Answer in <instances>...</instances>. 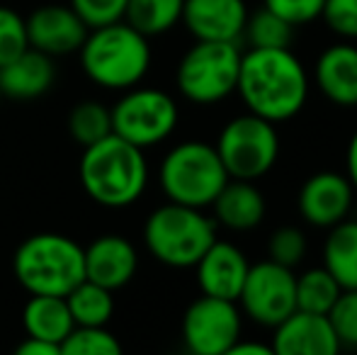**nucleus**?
<instances>
[{"mask_svg":"<svg viewBox=\"0 0 357 355\" xmlns=\"http://www.w3.org/2000/svg\"><path fill=\"white\" fill-rule=\"evenodd\" d=\"M236 93L248 112L282 124L306 107L311 76L291 47H248L241 54Z\"/></svg>","mask_w":357,"mask_h":355,"instance_id":"1","label":"nucleus"},{"mask_svg":"<svg viewBox=\"0 0 357 355\" xmlns=\"http://www.w3.org/2000/svg\"><path fill=\"white\" fill-rule=\"evenodd\" d=\"M78 178L95 204L124 209L132 207L149 188V161L144 149L112 132L83 149Z\"/></svg>","mask_w":357,"mask_h":355,"instance_id":"2","label":"nucleus"},{"mask_svg":"<svg viewBox=\"0 0 357 355\" xmlns=\"http://www.w3.org/2000/svg\"><path fill=\"white\" fill-rule=\"evenodd\" d=\"M83 73L105 90H129L146 78L151 68L149 37L124 20L88 29L80 44Z\"/></svg>","mask_w":357,"mask_h":355,"instance_id":"3","label":"nucleus"},{"mask_svg":"<svg viewBox=\"0 0 357 355\" xmlns=\"http://www.w3.org/2000/svg\"><path fill=\"white\" fill-rule=\"evenodd\" d=\"M13 275L29 294L66 297L80 280H85L83 246L66 234H32L15 248Z\"/></svg>","mask_w":357,"mask_h":355,"instance_id":"4","label":"nucleus"},{"mask_svg":"<svg viewBox=\"0 0 357 355\" xmlns=\"http://www.w3.org/2000/svg\"><path fill=\"white\" fill-rule=\"evenodd\" d=\"M216 241V222L204 209L165 202L144 222V246L158 263L168 268H195Z\"/></svg>","mask_w":357,"mask_h":355,"instance_id":"5","label":"nucleus"},{"mask_svg":"<svg viewBox=\"0 0 357 355\" xmlns=\"http://www.w3.org/2000/svg\"><path fill=\"white\" fill-rule=\"evenodd\" d=\"M229 180L214 144L199 139L175 144L158 168V183L165 197L197 209L212 207L216 195Z\"/></svg>","mask_w":357,"mask_h":355,"instance_id":"6","label":"nucleus"},{"mask_svg":"<svg viewBox=\"0 0 357 355\" xmlns=\"http://www.w3.org/2000/svg\"><path fill=\"white\" fill-rule=\"evenodd\" d=\"M243 49L238 42H197L175 68V86L192 105H219L236 93Z\"/></svg>","mask_w":357,"mask_h":355,"instance_id":"7","label":"nucleus"},{"mask_svg":"<svg viewBox=\"0 0 357 355\" xmlns=\"http://www.w3.org/2000/svg\"><path fill=\"white\" fill-rule=\"evenodd\" d=\"M214 149L229 178L255 183L278 166L282 144L278 124L245 109L221 127Z\"/></svg>","mask_w":357,"mask_h":355,"instance_id":"8","label":"nucleus"},{"mask_svg":"<svg viewBox=\"0 0 357 355\" xmlns=\"http://www.w3.org/2000/svg\"><path fill=\"white\" fill-rule=\"evenodd\" d=\"M112 132L139 149H151L173 137L180 122L178 103L160 88L134 86L109 107Z\"/></svg>","mask_w":357,"mask_h":355,"instance_id":"9","label":"nucleus"},{"mask_svg":"<svg viewBox=\"0 0 357 355\" xmlns=\"http://www.w3.org/2000/svg\"><path fill=\"white\" fill-rule=\"evenodd\" d=\"M236 302L245 319L263 328H275L296 309L294 268H287L270 258L250 263Z\"/></svg>","mask_w":357,"mask_h":355,"instance_id":"10","label":"nucleus"},{"mask_svg":"<svg viewBox=\"0 0 357 355\" xmlns=\"http://www.w3.org/2000/svg\"><path fill=\"white\" fill-rule=\"evenodd\" d=\"M243 336V312L234 299L197 297L183 314V341L195 355H229Z\"/></svg>","mask_w":357,"mask_h":355,"instance_id":"11","label":"nucleus"},{"mask_svg":"<svg viewBox=\"0 0 357 355\" xmlns=\"http://www.w3.org/2000/svg\"><path fill=\"white\" fill-rule=\"evenodd\" d=\"M355 188L345 173L319 171L301 183L296 192V212L314 229H331L350 217L355 204Z\"/></svg>","mask_w":357,"mask_h":355,"instance_id":"12","label":"nucleus"},{"mask_svg":"<svg viewBox=\"0 0 357 355\" xmlns=\"http://www.w3.org/2000/svg\"><path fill=\"white\" fill-rule=\"evenodd\" d=\"M29 47L49 56H68L80 49L88 37V24L71 5H39L24 17Z\"/></svg>","mask_w":357,"mask_h":355,"instance_id":"13","label":"nucleus"},{"mask_svg":"<svg viewBox=\"0 0 357 355\" xmlns=\"http://www.w3.org/2000/svg\"><path fill=\"white\" fill-rule=\"evenodd\" d=\"M270 348L273 355H335L343 346L328 314L294 309L273 328Z\"/></svg>","mask_w":357,"mask_h":355,"instance_id":"14","label":"nucleus"},{"mask_svg":"<svg viewBox=\"0 0 357 355\" xmlns=\"http://www.w3.org/2000/svg\"><path fill=\"white\" fill-rule=\"evenodd\" d=\"M248 15L245 0H185L180 22L197 42H241Z\"/></svg>","mask_w":357,"mask_h":355,"instance_id":"15","label":"nucleus"},{"mask_svg":"<svg viewBox=\"0 0 357 355\" xmlns=\"http://www.w3.org/2000/svg\"><path fill=\"white\" fill-rule=\"evenodd\" d=\"M85 280L117 289L127 287L139 270L137 246L122 234H102L83 248Z\"/></svg>","mask_w":357,"mask_h":355,"instance_id":"16","label":"nucleus"},{"mask_svg":"<svg viewBox=\"0 0 357 355\" xmlns=\"http://www.w3.org/2000/svg\"><path fill=\"white\" fill-rule=\"evenodd\" d=\"M311 86H316L331 105L343 109L357 107V47L340 39L316 56L311 71Z\"/></svg>","mask_w":357,"mask_h":355,"instance_id":"17","label":"nucleus"},{"mask_svg":"<svg viewBox=\"0 0 357 355\" xmlns=\"http://www.w3.org/2000/svg\"><path fill=\"white\" fill-rule=\"evenodd\" d=\"M250 261L236 243L216 239L204 256L195 263L197 285L202 294H212L221 299H238L241 287L245 282Z\"/></svg>","mask_w":357,"mask_h":355,"instance_id":"18","label":"nucleus"},{"mask_svg":"<svg viewBox=\"0 0 357 355\" xmlns=\"http://www.w3.org/2000/svg\"><path fill=\"white\" fill-rule=\"evenodd\" d=\"M212 212L216 227H224L236 234L253 232L265 222L268 199L253 180L231 178L221 188V192L216 195V199L212 202Z\"/></svg>","mask_w":357,"mask_h":355,"instance_id":"19","label":"nucleus"},{"mask_svg":"<svg viewBox=\"0 0 357 355\" xmlns=\"http://www.w3.org/2000/svg\"><path fill=\"white\" fill-rule=\"evenodd\" d=\"M56 81L54 56L27 47L20 56L0 66V90L3 98L13 100H37L49 93Z\"/></svg>","mask_w":357,"mask_h":355,"instance_id":"20","label":"nucleus"},{"mask_svg":"<svg viewBox=\"0 0 357 355\" xmlns=\"http://www.w3.org/2000/svg\"><path fill=\"white\" fill-rule=\"evenodd\" d=\"M75 326L68 312L66 297L56 294H29L27 304L22 307V328L27 336L42 338L61 348L63 338Z\"/></svg>","mask_w":357,"mask_h":355,"instance_id":"21","label":"nucleus"},{"mask_svg":"<svg viewBox=\"0 0 357 355\" xmlns=\"http://www.w3.org/2000/svg\"><path fill=\"white\" fill-rule=\"evenodd\" d=\"M326 232L328 234L321 251V266L338 280L343 289H357V219L345 217Z\"/></svg>","mask_w":357,"mask_h":355,"instance_id":"22","label":"nucleus"},{"mask_svg":"<svg viewBox=\"0 0 357 355\" xmlns=\"http://www.w3.org/2000/svg\"><path fill=\"white\" fill-rule=\"evenodd\" d=\"M75 326H107L114 314V292L93 280H80L66 294Z\"/></svg>","mask_w":357,"mask_h":355,"instance_id":"23","label":"nucleus"},{"mask_svg":"<svg viewBox=\"0 0 357 355\" xmlns=\"http://www.w3.org/2000/svg\"><path fill=\"white\" fill-rule=\"evenodd\" d=\"M185 0H127L124 22L146 37H158L180 24Z\"/></svg>","mask_w":357,"mask_h":355,"instance_id":"24","label":"nucleus"},{"mask_svg":"<svg viewBox=\"0 0 357 355\" xmlns=\"http://www.w3.org/2000/svg\"><path fill=\"white\" fill-rule=\"evenodd\" d=\"M343 287L324 266H316L296 275V309L314 314H328Z\"/></svg>","mask_w":357,"mask_h":355,"instance_id":"25","label":"nucleus"},{"mask_svg":"<svg viewBox=\"0 0 357 355\" xmlns=\"http://www.w3.org/2000/svg\"><path fill=\"white\" fill-rule=\"evenodd\" d=\"M68 134L78 146H90L112 134V112L98 100H83L68 112Z\"/></svg>","mask_w":357,"mask_h":355,"instance_id":"26","label":"nucleus"},{"mask_svg":"<svg viewBox=\"0 0 357 355\" xmlns=\"http://www.w3.org/2000/svg\"><path fill=\"white\" fill-rule=\"evenodd\" d=\"M243 39L248 42V47H255V49L291 47L294 27H291L289 22H284L280 15H275L273 10L260 8L248 15V22H245V29H243Z\"/></svg>","mask_w":357,"mask_h":355,"instance_id":"27","label":"nucleus"},{"mask_svg":"<svg viewBox=\"0 0 357 355\" xmlns=\"http://www.w3.org/2000/svg\"><path fill=\"white\" fill-rule=\"evenodd\" d=\"M122 343L107 326H73L63 338L61 355H119Z\"/></svg>","mask_w":357,"mask_h":355,"instance_id":"28","label":"nucleus"},{"mask_svg":"<svg viewBox=\"0 0 357 355\" xmlns=\"http://www.w3.org/2000/svg\"><path fill=\"white\" fill-rule=\"evenodd\" d=\"M309 251V239L304 229L299 227H278L268 239V258L275 263H282L287 268H296L306 258Z\"/></svg>","mask_w":357,"mask_h":355,"instance_id":"29","label":"nucleus"},{"mask_svg":"<svg viewBox=\"0 0 357 355\" xmlns=\"http://www.w3.org/2000/svg\"><path fill=\"white\" fill-rule=\"evenodd\" d=\"M29 47L27 22L17 10L0 5V66L13 61L15 56Z\"/></svg>","mask_w":357,"mask_h":355,"instance_id":"30","label":"nucleus"},{"mask_svg":"<svg viewBox=\"0 0 357 355\" xmlns=\"http://www.w3.org/2000/svg\"><path fill=\"white\" fill-rule=\"evenodd\" d=\"M328 319L335 328L340 346L357 348V289H343L331 307Z\"/></svg>","mask_w":357,"mask_h":355,"instance_id":"31","label":"nucleus"},{"mask_svg":"<svg viewBox=\"0 0 357 355\" xmlns=\"http://www.w3.org/2000/svg\"><path fill=\"white\" fill-rule=\"evenodd\" d=\"M321 20L345 42H357V0H326Z\"/></svg>","mask_w":357,"mask_h":355,"instance_id":"32","label":"nucleus"},{"mask_svg":"<svg viewBox=\"0 0 357 355\" xmlns=\"http://www.w3.org/2000/svg\"><path fill=\"white\" fill-rule=\"evenodd\" d=\"M68 5L88 24V29L119 22L127 10V0H68Z\"/></svg>","mask_w":357,"mask_h":355,"instance_id":"33","label":"nucleus"},{"mask_svg":"<svg viewBox=\"0 0 357 355\" xmlns=\"http://www.w3.org/2000/svg\"><path fill=\"white\" fill-rule=\"evenodd\" d=\"M324 5L326 0H263V8L273 10L275 15H280L294 29L321 20Z\"/></svg>","mask_w":357,"mask_h":355,"instance_id":"34","label":"nucleus"},{"mask_svg":"<svg viewBox=\"0 0 357 355\" xmlns=\"http://www.w3.org/2000/svg\"><path fill=\"white\" fill-rule=\"evenodd\" d=\"M17 355H61V348L54 346L49 341H42V338H32L27 336L17 348H15Z\"/></svg>","mask_w":357,"mask_h":355,"instance_id":"35","label":"nucleus"},{"mask_svg":"<svg viewBox=\"0 0 357 355\" xmlns=\"http://www.w3.org/2000/svg\"><path fill=\"white\" fill-rule=\"evenodd\" d=\"M229 355H273V348L265 341H243V336L231 346Z\"/></svg>","mask_w":357,"mask_h":355,"instance_id":"36","label":"nucleus"},{"mask_svg":"<svg viewBox=\"0 0 357 355\" xmlns=\"http://www.w3.org/2000/svg\"><path fill=\"white\" fill-rule=\"evenodd\" d=\"M345 176H348L357 192V129L353 132V137H350L348 149H345Z\"/></svg>","mask_w":357,"mask_h":355,"instance_id":"37","label":"nucleus"},{"mask_svg":"<svg viewBox=\"0 0 357 355\" xmlns=\"http://www.w3.org/2000/svg\"><path fill=\"white\" fill-rule=\"evenodd\" d=\"M0 100H3V90H0Z\"/></svg>","mask_w":357,"mask_h":355,"instance_id":"38","label":"nucleus"}]
</instances>
